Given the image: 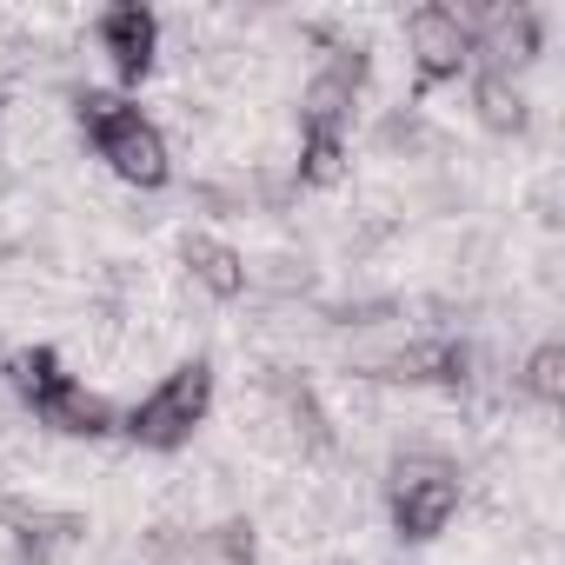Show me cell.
<instances>
[{"mask_svg":"<svg viewBox=\"0 0 565 565\" xmlns=\"http://www.w3.org/2000/svg\"><path fill=\"white\" fill-rule=\"evenodd\" d=\"M459 14H466V8H459ZM466 28H472V67H479V74L519 81V74L539 61V47H545L539 8H472Z\"/></svg>","mask_w":565,"mask_h":565,"instance_id":"5b68a950","label":"cell"},{"mask_svg":"<svg viewBox=\"0 0 565 565\" xmlns=\"http://www.w3.org/2000/svg\"><path fill=\"white\" fill-rule=\"evenodd\" d=\"M347 173V134H307L294 147V186H333Z\"/></svg>","mask_w":565,"mask_h":565,"instance_id":"4fadbf2b","label":"cell"},{"mask_svg":"<svg viewBox=\"0 0 565 565\" xmlns=\"http://www.w3.org/2000/svg\"><path fill=\"white\" fill-rule=\"evenodd\" d=\"M160 14L153 8H140V0H127V8H107L100 21H94V41H100V54H107V67L120 74V81H147L153 74V61H160Z\"/></svg>","mask_w":565,"mask_h":565,"instance_id":"ba28073f","label":"cell"},{"mask_svg":"<svg viewBox=\"0 0 565 565\" xmlns=\"http://www.w3.org/2000/svg\"><path fill=\"white\" fill-rule=\"evenodd\" d=\"M512 386H519L532 406H545V413H552V406L565 399V347H558V340H539V347L525 353V366H519V380H512Z\"/></svg>","mask_w":565,"mask_h":565,"instance_id":"5bb4252c","label":"cell"},{"mask_svg":"<svg viewBox=\"0 0 565 565\" xmlns=\"http://www.w3.org/2000/svg\"><path fill=\"white\" fill-rule=\"evenodd\" d=\"M74 120H81L94 160H100L114 180H127V186H140V193H153V186L173 180L167 134H160V120L140 114L134 100H120V94H94V87H87V94H74Z\"/></svg>","mask_w":565,"mask_h":565,"instance_id":"6da1fadb","label":"cell"},{"mask_svg":"<svg viewBox=\"0 0 565 565\" xmlns=\"http://www.w3.org/2000/svg\"><path fill=\"white\" fill-rule=\"evenodd\" d=\"M180 266H186V279H193L206 300H239V294L253 287L246 253H233V246H226V239H213V233H193V239L180 246Z\"/></svg>","mask_w":565,"mask_h":565,"instance_id":"30bf717a","label":"cell"},{"mask_svg":"<svg viewBox=\"0 0 565 565\" xmlns=\"http://www.w3.org/2000/svg\"><path fill=\"white\" fill-rule=\"evenodd\" d=\"M472 114H479V127H492V134H525V127H532V100H525V87L505 81V74H472Z\"/></svg>","mask_w":565,"mask_h":565,"instance_id":"7c38bea8","label":"cell"},{"mask_svg":"<svg viewBox=\"0 0 565 565\" xmlns=\"http://www.w3.org/2000/svg\"><path fill=\"white\" fill-rule=\"evenodd\" d=\"M34 426H47V433H61V439H107V433H120V413H114L107 393H94L87 380L67 373V380L34 406Z\"/></svg>","mask_w":565,"mask_h":565,"instance_id":"9c48e42d","label":"cell"},{"mask_svg":"<svg viewBox=\"0 0 565 565\" xmlns=\"http://www.w3.org/2000/svg\"><path fill=\"white\" fill-rule=\"evenodd\" d=\"M366 74H373L366 47H360V41H333L327 61L313 67V81L300 87V127H307V134H347Z\"/></svg>","mask_w":565,"mask_h":565,"instance_id":"277c9868","label":"cell"},{"mask_svg":"<svg viewBox=\"0 0 565 565\" xmlns=\"http://www.w3.org/2000/svg\"><path fill=\"white\" fill-rule=\"evenodd\" d=\"M0 539H8V565H54L67 545H81V519L28 505V499H8L0 505Z\"/></svg>","mask_w":565,"mask_h":565,"instance_id":"52a82bcc","label":"cell"},{"mask_svg":"<svg viewBox=\"0 0 565 565\" xmlns=\"http://www.w3.org/2000/svg\"><path fill=\"white\" fill-rule=\"evenodd\" d=\"M0 380H8V393L34 413V406H41V399L67 380V360H61L54 347H14L8 360H0Z\"/></svg>","mask_w":565,"mask_h":565,"instance_id":"8fae6325","label":"cell"},{"mask_svg":"<svg viewBox=\"0 0 565 565\" xmlns=\"http://www.w3.org/2000/svg\"><path fill=\"white\" fill-rule=\"evenodd\" d=\"M459 499H466V486H459V466H452V459H439V452H426V446H413V452L393 459L386 505H393V532H399L406 545H433V539L459 519Z\"/></svg>","mask_w":565,"mask_h":565,"instance_id":"3957f363","label":"cell"},{"mask_svg":"<svg viewBox=\"0 0 565 565\" xmlns=\"http://www.w3.org/2000/svg\"><path fill=\"white\" fill-rule=\"evenodd\" d=\"M406 54H413L419 87L459 81L472 67V28H466V14L459 8H413L406 14Z\"/></svg>","mask_w":565,"mask_h":565,"instance_id":"8992f818","label":"cell"},{"mask_svg":"<svg viewBox=\"0 0 565 565\" xmlns=\"http://www.w3.org/2000/svg\"><path fill=\"white\" fill-rule=\"evenodd\" d=\"M213 413V366L206 360H180L173 373H160L127 413H120V433L140 446V452H180Z\"/></svg>","mask_w":565,"mask_h":565,"instance_id":"7a4b0ae2","label":"cell"}]
</instances>
